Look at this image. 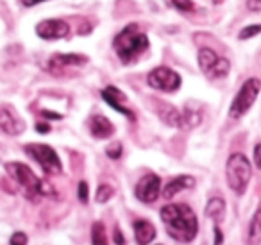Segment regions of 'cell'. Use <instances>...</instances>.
<instances>
[{"mask_svg":"<svg viewBox=\"0 0 261 245\" xmlns=\"http://www.w3.org/2000/svg\"><path fill=\"white\" fill-rule=\"evenodd\" d=\"M160 190H161V179L156 174H147L142 179L138 181L135 188L136 199L145 204H152L156 202V199L160 197Z\"/></svg>","mask_w":261,"mask_h":245,"instance_id":"ba28073f","label":"cell"},{"mask_svg":"<svg viewBox=\"0 0 261 245\" xmlns=\"http://www.w3.org/2000/svg\"><path fill=\"white\" fill-rule=\"evenodd\" d=\"M77 195H79V201L83 202V204H88V183H86V181H81V183H79Z\"/></svg>","mask_w":261,"mask_h":245,"instance_id":"83f0119b","label":"cell"},{"mask_svg":"<svg viewBox=\"0 0 261 245\" xmlns=\"http://www.w3.org/2000/svg\"><path fill=\"white\" fill-rule=\"evenodd\" d=\"M206 216L211 218L215 224H220L224 222V216H225V202L224 199L220 197H213L206 206Z\"/></svg>","mask_w":261,"mask_h":245,"instance_id":"ac0fdd59","label":"cell"},{"mask_svg":"<svg viewBox=\"0 0 261 245\" xmlns=\"http://www.w3.org/2000/svg\"><path fill=\"white\" fill-rule=\"evenodd\" d=\"M229 70H231V63H229L225 58H220L217 61V65L213 66V70H211L206 77L207 79H224V77L229 74Z\"/></svg>","mask_w":261,"mask_h":245,"instance_id":"7402d4cb","label":"cell"},{"mask_svg":"<svg viewBox=\"0 0 261 245\" xmlns=\"http://www.w3.org/2000/svg\"><path fill=\"white\" fill-rule=\"evenodd\" d=\"M113 240H115V243H116V245H123V243H125L122 231H120L118 227H115V233H113Z\"/></svg>","mask_w":261,"mask_h":245,"instance_id":"1f68e13d","label":"cell"},{"mask_svg":"<svg viewBox=\"0 0 261 245\" xmlns=\"http://www.w3.org/2000/svg\"><path fill=\"white\" fill-rule=\"evenodd\" d=\"M218 59H220V56H218L215 51H211V48H200L199 51V66H200V70H202L204 76H207V74L213 70V66L217 65Z\"/></svg>","mask_w":261,"mask_h":245,"instance_id":"ffe728a7","label":"cell"},{"mask_svg":"<svg viewBox=\"0 0 261 245\" xmlns=\"http://www.w3.org/2000/svg\"><path fill=\"white\" fill-rule=\"evenodd\" d=\"M88 129H90L91 136L97 138V140H106V138L113 136V133H115L113 124L109 122L104 115L90 116V120H88Z\"/></svg>","mask_w":261,"mask_h":245,"instance_id":"7c38bea8","label":"cell"},{"mask_svg":"<svg viewBox=\"0 0 261 245\" xmlns=\"http://www.w3.org/2000/svg\"><path fill=\"white\" fill-rule=\"evenodd\" d=\"M225 177H227V184L234 193L243 195L249 186V181L252 177V166H250L249 159L240 152L231 154L225 165Z\"/></svg>","mask_w":261,"mask_h":245,"instance_id":"3957f363","label":"cell"},{"mask_svg":"<svg viewBox=\"0 0 261 245\" xmlns=\"http://www.w3.org/2000/svg\"><path fill=\"white\" fill-rule=\"evenodd\" d=\"M36 34L41 38V40H61V38H66L70 34V26L63 20H43L36 26Z\"/></svg>","mask_w":261,"mask_h":245,"instance_id":"9c48e42d","label":"cell"},{"mask_svg":"<svg viewBox=\"0 0 261 245\" xmlns=\"http://www.w3.org/2000/svg\"><path fill=\"white\" fill-rule=\"evenodd\" d=\"M113 195H115L113 186H109V184H100V186L97 188V193H95V201H97L98 204H106Z\"/></svg>","mask_w":261,"mask_h":245,"instance_id":"603a6c76","label":"cell"},{"mask_svg":"<svg viewBox=\"0 0 261 245\" xmlns=\"http://www.w3.org/2000/svg\"><path fill=\"white\" fill-rule=\"evenodd\" d=\"M247 8L254 13H259L261 11V0H247Z\"/></svg>","mask_w":261,"mask_h":245,"instance_id":"f546056e","label":"cell"},{"mask_svg":"<svg viewBox=\"0 0 261 245\" xmlns=\"http://www.w3.org/2000/svg\"><path fill=\"white\" fill-rule=\"evenodd\" d=\"M102 99H104V101L108 102V104L111 106L115 111H118L120 115H125V116H129L130 120H135V115H133V111H130L129 108H125V106H122V102L125 101L127 97L118 90V88L108 86L106 90H102Z\"/></svg>","mask_w":261,"mask_h":245,"instance_id":"8fae6325","label":"cell"},{"mask_svg":"<svg viewBox=\"0 0 261 245\" xmlns=\"http://www.w3.org/2000/svg\"><path fill=\"white\" fill-rule=\"evenodd\" d=\"M41 116H45V118H48V120H61L63 118V115L52 113V111H48V109H43V111H41Z\"/></svg>","mask_w":261,"mask_h":245,"instance_id":"836d02e7","label":"cell"},{"mask_svg":"<svg viewBox=\"0 0 261 245\" xmlns=\"http://www.w3.org/2000/svg\"><path fill=\"white\" fill-rule=\"evenodd\" d=\"M40 2H45V0H22V4L27 6V8H33V6L40 4Z\"/></svg>","mask_w":261,"mask_h":245,"instance_id":"d590c367","label":"cell"},{"mask_svg":"<svg viewBox=\"0 0 261 245\" xmlns=\"http://www.w3.org/2000/svg\"><path fill=\"white\" fill-rule=\"evenodd\" d=\"M247 243L259 245L261 243V208L256 209L252 220L249 224V233H247Z\"/></svg>","mask_w":261,"mask_h":245,"instance_id":"d6986e66","label":"cell"},{"mask_svg":"<svg viewBox=\"0 0 261 245\" xmlns=\"http://www.w3.org/2000/svg\"><path fill=\"white\" fill-rule=\"evenodd\" d=\"M261 33V23H254V26H247L245 29L240 31L238 38L240 40H250V38L257 36Z\"/></svg>","mask_w":261,"mask_h":245,"instance_id":"cb8c5ba5","label":"cell"},{"mask_svg":"<svg viewBox=\"0 0 261 245\" xmlns=\"http://www.w3.org/2000/svg\"><path fill=\"white\" fill-rule=\"evenodd\" d=\"M259 90H261L259 79H256V77L247 79L245 83L242 84L238 93H236L231 108H229V116H231V118H242V116L252 108L254 102H256L257 95H259Z\"/></svg>","mask_w":261,"mask_h":245,"instance_id":"5b68a950","label":"cell"},{"mask_svg":"<svg viewBox=\"0 0 261 245\" xmlns=\"http://www.w3.org/2000/svg\"><path fill=\"white\" fill-rule=\"evenodd\" d=\"M160 216L165 224L167 233L181 243H190L199 233V220L190 206L167 204L161 208Z\"/></svg>","mask_w":261,"mask_h":245,"instance_id":"6da1fadb","label":"cell"},{"mask_svg":"<svg viewBox=\"0 0 261 245\" xmlns=\"http://www.w3.org/2000/svg\"><path fill=\"white\" fill-rule=\"evenodd\" d=\"M195 186V179L192 176H179L175 179H172L167 186L163 188V197L165 199H172L174 195H177L179 191L188 190V188Z\"/></svg>","mask_w":261,"mask_h":245,"instance_id":"2e32d148","label":"cell"},{"mask_svg":"<svg viewBox=\"0 0 261 245\" xmlns=\"http://www.w3.org/2000/svg\"><path fill=\"white\" fill-rule=\"evenodd\" d=\"M202 122V108L199 102H186L185 109L181 113V129H193Z\"/></svg>","mask_w":261,"mask_h":245,"instance_id":"4fadbf2b","label":"cell"},{"mask_svg":"<svg viewBox=\"0 0 261 245\" xmlns=\"http://www.w3.org/2000/svg\"><path fill=\"white\" fill-rule=\"evenodd\" d=\"M175 9H179L181 13H193L195 11V4L192 0H172Z\"/></svg>","mask_w":261,"mask_h":245,"instance_id":"484cf974","label":"cell"},{"mask_svg":"<svg viewBox=\"0 0 261 245\" xmlns=\"http://www.w3.org/2000/svg\"><path fill=\"white\" fill-rule=\"evenodd\" d=\"M113 48H115L120 61L123 65H129L149 48V38L140 29L138 23H129L115 36Z\"/></svg>","mask_w":261,"mask_h":245,"instance_id":"7a4b0ae2","label":"cell"},{"mask_svg":"<svg viewBox=\"0 0 261 245\" xmlns=\"http://www.w3.org/2000/svg\"><path fill=\"white\" fill-rule=\"evenodd\" d=\"M0 129L9 136H18L25 131V122L9 106H0Z\"/></svg>","mask_w":261,"mask_h":245,"instance_id":"30bf717a","label":"cell"},{"mask_svg":"<svg viewBox=\"0 0 261 245\" xmlns=\"http://www.w3.org/2000/svg\"><path fill=\"white\" fill-rule=\"evenodd\" d=\"M254 163H256V166L261 170V143H257L256 147H254Z\"/></svg>","mask_w":261,"mask_h":245,"instance_id":"4dcf8cb0","label":"cell"},{"mask_svg":"<svg viewBox=\"0 0 261 245\" xmlns=\"http://www.w3.org/2000/svg\"><path fill=\"white\" fill-rule=\"evenodd\" d=\"M222 243H224V233H222L217 224V226H215V245H222Z\"/></svg>","mask_w":261,"mask_h":245,"instance_id":"d6a6232c","label":"cell"},{"mask_svg":"<svg viewBox=\"0 0 261 245\" xmlns=\"http://www.w3.org/2000/svg\"><path fill=\"white\" fill-rule=\"evenodd\" d=\"M40 195H45V197H56V190L52 188L50 183L41 181L40 183Z\"/></svg>","mask_w":261,"mask_h":245,"instance_id":"4316f807","label":"cell"},{"mask_svg":"<svg viewBox=\"0 0 261 245\" xmlns=\"http://www.w3.org/2000/svg\"><path fill=\"white\" fill-rule=\"evenodd\" d=\"M88 59L81 54H56L50 58V68H58V70H63V68H70V66H81L84 65Z\"/></svg>","mask_w":261,"mask_h":245,"instance_id":"5bb4252c","label":"cell"},{"mask_svg":"<svg viewBox=\"0 0 261 245\" xmlns=\"http://www.w3.org/2000/svg\"><path fill=\"white\" fill-rule=\"evenodd\" d=\"M23 151L43 168L45 174H48V176H59V174H61V170H63L61 159H59V156L56 154V151L50 145L27 143L25 147H23Z\"/></svg>","mask_w":261,"mask_h":245,"instance_id":"277c9868","label":"cell"},{"mask_svg":"<svg viewBox=\"0 0 261 245\" xmlns=\"http://www.w3.org/2000/svg\"><path fill=\"white\" fill-rule=\"evenodd\" d=\"M9 243H11V245H27V234L22 233V231H18V233H15L11 236Z\"/></svg>","mask_w":261,"mask_h":245,"instance_id":"f1b7e54d","label":"cell"},{"mask_svg":"<svg viewBox=\"0 0 261 245\" xmlns=\"http://www.w3.org/2000/svg\"><path fill=\"white\" fill-rule=\"evenodd\" d=\"M123 152V147L120 141H113V143H109L108 147H106V156H108L109 159H118L120 156H122Z\"/></svg>","mask_w":261,"mask_h":245,"instance_id":"d4e9b609","label":"cell"},{"mask_svg":"<svg viewBox=\"0 0 261 245\" xmlns=\"http://www.w3.org/2000/svg\"><path fill=\"white\" fill-rule=\"evenodd\" d=\"M135 236L138 245H149L156 238V227L149 220H136L135 222Z\"/></svg>","mask_w":261,"mask_h":245,"instance_id":"e0dca14e","label":"cell"},{"mask_svg":"<svg viewBox=\"0 0 261 245\" xmlns=\"http://www.w3.org/2000/svg\"><path fill=\"white\" fill-rule=\"evenodd\" d=\"M6 170H8L9 177L15 179L25 191H29L31 195H40L41 179H38V176L27 165L18 163V161L6 163Z\"/></svg>","mask_w":261,"mask_h":245,"instance_id":"8992f818","label":"cell"},{"mask_svg":"<svg viewBox=\"0 0 261 245\" xmlns=\"http://www.w3.org/2000/svg\"><path fill=\"white\" fill-rule=\"evenodd\" d=\"M91 245H109L106 226L102 222H93L91 226Z\"/></svg>","mask_w":261,"mask_h":245,"instance_id":"44dd1931","label":"cell"},{"mask_svg":"<svg viewBox=\"0 0 261 245\" xmlns=\"http://www.w3.org/2000/svg\"><path fill=\"white\" fill-rule=\"evenodd\" d=\"M156 111L163 124H167V126H170V127H181V113H179L177 108H174L172 104L158 102Z\"/></svg>","mask_w":261,"mask_h":245,"instance_id":"9a60e30c","label":"cell"},{"mask_svg":"<svg viewBox=\"0 0 261 245\" xmlns=\"http://www.w3.org/2000/svg\"><path fill=\"white\" fill-rule=\"evenodd\" d=\"M36 131L41 134H47V133H50V126H48L47 122H40V124H36Z\"/></svg>","mask_w":261,"mask_h":245,"instance_id":"e575fe53","label":"cell"},{"mask_svg":"<svg viewBox=\"0 0 261 245\" xmlns=\"http://www.w3.org/2000/svg\"><path fill=\"white\" fill-rule=\"evenodd\" d=\"M147 83L150 88L160 91H172L179 90L181 88V76H179L175 70L168 68V66H158L152 72L147 76Z\"/></svg>","mask_w":261,"mask_h":245,"instance_id":"52a82bcc","label":"cell"}]
</instances>
